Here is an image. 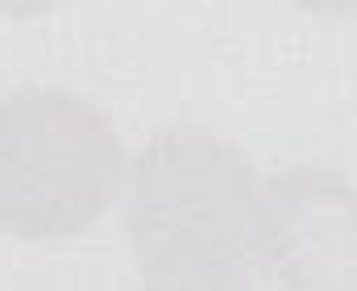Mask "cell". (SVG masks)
I'll return each instance as SVG.
<instances>
[{"instance_id":"cell-1","label":"cell","mask_w":357,"mask_h":291,"mask_svg":"<svg viewBox=\"0 0 357 291\" xmlns=\"http://www.w3.org/2000/svg\"><path fill=\"white\" fill-rule=\"evenodd\" d=\"M121 175V137L96 104L54 88L0 100V229L33 241L84 233Z\"/></svg>"},{"instance_id":"cell-2","label":"cell","mask_w":357,"mask_h":291,"mask_svg":"<svg viewBox=\"0 0 357 291\" xmlns=\"http://www.w3.org/2000/svg\"><path fill=\"white\" fill-rule=\"evenodd\" d=\"M254 167L204 129L150 137L129 175L125 225L142 267L187 258H241L254 221Z\"/></svg>"},{"instance_id":"cell-3","label":"cell","mask_w":357,"mask_h":291,"mask_svg":"<svg viewBox=\"0 0 357 291\" xmlns=\"http://www.w3.org/2000/svg\"><path fill=\"white\" fill-rule=\"evenodd\" d=\"M250 246L282 291H357V184L324 167L270 179L254 200Z\"/></svg>"},{"instance_id":"cell-4","label":"cell","mask_w":357,"mask_h":291,"mask_svg":"<svg viewBox=\"0 0 357 291\" xmlns=\"http://www.w3.org/2000/svg\"><path fill=\"white\" fill-rule=\"evenodd\" d=\"M142 291H254L241 258H187L142 267Z\"/></svg>"}]
</instances>
